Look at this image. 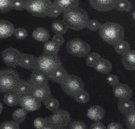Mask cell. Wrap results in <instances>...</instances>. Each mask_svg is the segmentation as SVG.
<instances>
[{"label":"cell","mask_w":135,"mask_h":129,"mask_svg":"<svg viewBox=\"0 0 135 129\" xmlns=\"http://www.w3.org/2000/svg\"><path fill=\"white\" fill-rule=\"evenodd\" d=\"M89 20L86 11L80 7L63 12L62 21L68 28L78 31L86 27Z\"/></svg>","instance_id":"cell-1"},{"label":"cell","mask_w":135,"mask_h":129,"mask_svg":"<svg viewBox=\"0 0 135 129\" xmlns=\"http://www.w3.org/2000/svg\"><path fill=\"white\" fill-rule=\"evenodd\" d=\"M99 33L104 41L113 46L123 40L124 37V28L115 22H107L102 24L99 29Z\"/></svg>","instance_id":"cell-2"},{"label":"cell","mask_w":135,"mask_h":129,"mask_svg":"<svg viewBox=\"0 0 135 129\" xmlns=\"http://www.w3.org/2000/svg\"><path fill=\"white\" fill-rule=\"evenodd\" d=\"M62 65L58 54L44 53L37 58L32 71L41 72L48 76L56 69Z\"/></svg>","instance_id":"cell-3"},{"label":"cell","mask_w":135,"mask_h":129,"mask_svg":"<svg viewBox=\"0 0 135 129\" xmlns=\"http://www.w3.org/2000/svg\"><path fill=\"white\" fill-rule=\"evenodd\" d=\"M21 78L18 72L10 68L0 70V92H15Z\"/></svg>","instance_id":"cell-4"},{"label":"cell","mask_w":135,"mask_h":129,"mask_svg":"<svg viewBox=\"0 0 135 129\" xmlns=\"http://www.w3.org/2000/svg\"><path fill=\"white\" fill-rule=\"evenodd\" d=\"M52 5L50 0H27L26 9L33 16L44 17L47 16Z\"/></svg>","instance_id":"cell-5"},{"label":"cell","mask_w":135,"mask_h":129,"mask_svg":"<svg viewBox=\"0 0 135 129\" xmlns=\"http://www.w3.org/2000/svg\"><path fill=\"white\" fill-rule=\"evenodd\" d=\"M59 84L66 94L73 97L84 89V83L82 79L73 75L69 74Z\"/></svg>","instance_id":"cell-6"},{"label":"cell","mask_w":135,"mask_h":129,"mask_svg":"<svg viewBox=\"0 0 135 129\" xmlns=\"http://www.w3.org/2000/svg\"><path fill=\"white\" fill-rule=\"evenodd\" d=\"M66 48L68 53L71 56L81 58L89 54L91 47L88 43L79 38H75L68 42Z\"/></svg>","instance_id":"cell-7"},{"label":"cell","mask_w":135,"mask_h":129,"mask_svg":"<svg viewBox=\"0 0 135 129\" xmlns=\"http://www.w3.org/2000/svg\"><path fill=\"white\" fill-rule=\"evenodd\" d=\"M48 125L55 129L66 128L70 123V114L66 110L59 109L46 118Z\"/></svg>","instance_id":"cell-8"},{"label":"cell","mask_w":135,"mask_h":129,"mask_svg":"<svg viewBox=\"0 0 135 129\" xmlns=\"http://www.w3.org/2000/svg\"><path fill=\"white\" fill-rule=\"evenodd\" d=\"M22 52L12 47L7 48L2 52V57L4 63L12 67L19 66V62Z\"/></svg>","instance_id":"cell-9"},{"label":"cell","mask_w":135,"mask_h":129,"mask_svg":"<svg viewBox=\"0 0 135 129\" xmlns=\"http://www.w3.org/2000/svg\"><path fill=\"white\" fill-rule=\"evenodd\" d=\"M19 104L21 107L27 111H33L39 109L41 102L31 94L20 98Z\"/></svg>","instance_id":"cell-10"},{"label":"cell","mask_w":135,"mask_h":129,"mask_svg":"<svg viewBox=\"0 0 135 129\" xmlns=\"http://www.w3.org/2000/svg\"><path fill=\"white\" fill-rule=\"evenodd\" d=\"M113 87L114 95L119 100L130 99L132 96V90L127 84L119 82Z\"/></svg>","instance_id":"cell-11"},{"label":"cell","mask_w":135,"mask_h":129,"mask_svg":"<svg viewBox=\"0 0 135 129\" xmlns=\"http://www.w3.org/2000/svg\"><path fill=\"white\" fill-rule=\"evenodd\" d=\"M51 91L48 84L32 87L31 95L41 102L51 97Z\"/></svg>","instance_id":"cell-12"},{"label":"cell","mask_w":135,"mask_h":129,"mask_svg":"<svg viewBox=\"0 0 135 129\" xmlns=\"http://www.w3.org/2000/svg\"><path fill=\"white\" fill-rule=\"evenodd\" d=\"M116 0H90L91 6L95 10L105 12L115 8Z\"/></svg>","instance_id":"cell-13"},{"label":"cell","mask_w":135,"mask_h":129,"mask_svg":"<svg viewBox=\"0 0 135 129\" xmlns=\"http://www.w3.org/2000/svg\"><path fill=\"white\" fill-rule=\"evenodd\" d=\"M48 76L40 72L32 71L28 81L32 87L48 84Z\"/></svg>","instance_id":"cell-14"},{"label":"cell","mask_w":135,"mask_h":129,"mask_svg":"<svg viewBox=\"0 0 135 129\" xmlns=\"http://www.w3.org/2000/svg\"><path fill=\"white\" fill-rule=\"evenodd\" d=\"M37 58L33 55L27 53H21L19 62V66L24 69H33Z\"/></svg>","instance_id":"cell-15"},{"label":"cell","mask_w":135,"mask_h":129,"mask_svg":"<svg viewBox=\"0 0 135 129\" xmlns=\"http://www.w3.org/2000/svg\"><path fill=\"white\" fill-rule=\"evenodd\" d=\"M135 51L130 50L122 55L121 62L126 69L134 71L135 70Z\"/></svg>","instance_id":"cell-16"},{"label":"cell","mask_w":135,"mask_h":129,"mask_svg":"<svg viewBox=\"0 0 135 129\" xmlns=\"http://www.w3.org/2000/svg\"><path fill=\"white\" fill-rule=\"evenodd\" d=\"M53 4L62 13L78 7L79 1L78 0H55Z\"/></svg>","instance_id":"cell-17"},{"label":"cell","mask_w":135,"mask_h":129,"mask_svg":"<svg viewBox=\"0 0 135 129\" xmlns=\"http://www.w3.org/2000/svg\"><path fill=\"white\" fill-rule=\"evenodd\" d=\"M87 115L88 117L91 120L97 121L104 118L105 111L104 108L100 106L94 105L88 109Z\"/></svg>","instance_id":"cell-18"},{"label":"cell","mask_w":135,"mask_h":129,"mask_svg":"<svg viewBox=\"0 0 135 129\" xmlns=\"http://www.w3.org/2000/svg\"><path fill=\"white\" fill-rule=\"evenodd\" d=\"M15 29L13 24L6 20H0V38L5 39L11 36Z\"/></svg>","instance_id":"cell-19"},{"label":"cell","mask_w":135,"mask_h":129,"mask_svg":"<svg viewBox=\"0 0 135 129\" xmlns=\"http://www.w3.org/2000/svg\"><path fill=\"white\" fill-rule=\"evenodd\" d=\"M68 74V72L62 65L55 70L48 77L49 80L59 84Z\"/></svg>","instance_id":"cell-20"},{"label":"cell","mask_w":135,"mask_h":129,"mask_svg":"<svg viewBox=\"0 0 135 129\" xmlns=\"http://www.w3.org/2000/svg\"><path fill=\"white\" fill-rule=\"evenodd\" d=\"M117 108L120 112L124 115L135 111L134 103L130 99L119 100L118 103Z\"/></svg>","instance_id":"cell-21"},{"label":"cell","mask_w":135,"mask_h":129,"mask_svg":"<svg viewBox=\"0 0 135 129\" xmlns=\"http://www.w3.org/2000/svg\"><path fill=\"white\" fill-rule=\"evenodd\" d=\"M32 35L33 37L36 41L44 43L47 42L50 37L49 31L46 28L41 27L34 29Z\"/></svg>","instance_id":"cell-22"},{"label":"cell","mask_w":135,"mask_h":129,"mask_svg":"<svg viewBox=\"0 0 135 129\" xmlns=\"http://www.w3.org/2000/svg\"><path fill=\"white\" fill-rule=\"evenodd\" d=\"M31 88L28 81L21 78L14 92L20 98L31 94Z\"/></svg>","instance_id":"cell-23"},{"label":"cell","mask_w":135,"mask_h":129,"mask_svg":"<svg viewBox=\"0 0 135 129\" xmlns=\"http://www.w3.org/2000/svg\"><path fill=\"white\" fill-rule=\"evenodd\" d=\"M112 67V64L110 61L102 57L94 68L101 73L108 74L111 71Z\"/></svg>","instance_id":"cell-24"},{"label":"cell","mask_w":135,"mask_h":129,"mask_svg":"<svg viewBox=\"0 0 135 129\" xmlns=\"http://www.w3.org/2000/svg\"><path fill=\"white\" fill-rule=\"evenodd\" d=\"M51 28L55 34L61 35L65 33L68 28L62 21L58 20H55L52 22Z\"/></svg>","instance_id":"cell-25"},{"label":"cell","mask_w":135,"mask_h":129,"mask_svg":"<svg viewBox=\"0 0 135 129\" xmlns=\"http://www.w3.org/2000/svg\"><path fill=\"white\" fill-rule=\"evenodd\" d=\"M20 98L14 92L5 93L3 101L6 105L10 107L15 106L19 104Z\"/></svg>","instance_id":"cell-26"},{"label":"cell","mask_w":135,"mask_h":129,"mask_svg":"<svg viewBox=\"0 0 135 129\" xmlns=\"http://www.w3.org/2000/svg\"><path fill=\"white\" fill-rule=\"evenodd\" d=\"M60 47V46L51 40L47 41L44 45V53L52 54H58Z\"/></svg>","instance_id":"cell-27"},{"label":"cell","mask_w":135,"mask_h":129,"mask_svg":"<svg viewBox=\"0 0 135 129\" xmlns=\"http://www.w3.org/2000/svg\"><path fill=\"white\" fill-rule=\"evenodd\" d=\"M115 52L118 54L122 55L130 50L129 43L124 39L113 45Z\"/></svg>","instance_id":"cell-28"},{"label":"cell","mask_w":135,"mask_h":129,"mask_svg":"<svg viewBox=\"0 0 135 129\" xmlns=\"http://www.w3.org/2000/svg\"><path fill=\"white\" fill-rule=\"evenodd\" d=\"M132 4L129 1L116 0L115 9L120 12H128L132 9Z\"/></svg>","instance_id":"cell-29"},{"label":"cell","mask_w":135,"mask_h":129,"mask_svg":"<svg viewBox=\"0 0 135 129\" xmlns=\"http://www.w3.org/2000/svg\"><path fill=\"white\" fill-rule=\"evenodd\" d=\"M86 56V65L93 68L102 58L100 54L96 52H91Z\"/></svg>","instance_id":"cell-30"},{"label":"cell","mask_w":135,"mask_h":129,"mask_svg":"<svg viewBox=\"0 0 135 129\" xmlns=\"http://www.w3.org/2000/svg\"><path fill=\"white\" fill-rule=\"evenodd\" d=\"M27 115L26 111L22 108H18L12 113V117L14 121L18 123H22L25 120Z\"/></svg>","instance_id":"cell-31"},{"label":"cell","mask_w":135,"mask_h":129,"mask_svg":"<svg viewBox=\"0 0 135 129\" xmlns=\"http://www.w3.org/2000/svg\"><path fill=\"white\" fill-rule=\"evenodd\" d=\"M73 97L76 102L83 104L87 103L90 99L89 93L84 89L80 91Z\"/></svg>","instance_id":"cell-32"},{"label":"cell","mask_w":135,"mask_h":129,"mask_svg":"<svg viewBox=\"0 0 135 129\" xmlns=\"http://www.w3.org/2000/svg\"><path fill=\"white\" fill-rule=\"evenodd\" d=\"M46 107L48 110L54 111L59 109L60 103L56 98L50 97L44 102Z\"/></svg>","instance_id":"cell-33"},{"label":"cell","mask_w":135,"mask_h":129,"mask_svg":"<svg viewBox=\"0 0 135 129\" xmlns=\"http://www.w3.org/2000/svg\"><path fill=\"white\" fill-rule=\"evenodd\" d=\"M124 121L128 128H135V111L124 115Z\"/></svg>","instance_id":"cell-34"},{"label":"cell","mask_w":135,"mask_h":129,"mask_svg":"<svg viewBox=\"0 0 135 129\" xmlns=\"http://www.w3.org/2000/svg\"><path fill=\"white\" fill-rule=\"evenodd\" d=\"M13 9L12 0H0V13L7 12Z\"/></svg>","instance_id":"cell-35"},{"label":"cell","mask_w":135,"mask_h":129,"mask_svg":"<svg viewBox=\"0 0 135 129\" xmlns=\"http://www.w3.org/2000/svg\"><path fill=\"white\" fill-rule=\"evenodd\" d=\"M13 34L17 39L22 40L27 37L28 36V32L25 28L19 27L15 28Z\"/></svg>","instance_id":"cell-36"},{"label":"cell","mask_w":135,"mask_h":129,"mask_svg":"<svg viewBox=\"0 0 135 129\" xmlns=\"http://www.w3.org/2000/svg\"><path fill=\"white\" fill-rule=\"evenodd\" d=\"M33 125L36 129H43L48 125L46 118L42 117L36 118L34 121Z\"/></svg>","instance_id":"cell-37"},{"label":"cell","mask_w":135,"mask_h":129,"mask_svg":"<svg viewBox=\"0 0 135 129\" xmlns=\"http://www.w3.org/2000/svg\"><path fill=\"white\" fill-rule=\"evenodd\" d=\"M13 9L21 11L26 9V0H12Z\"/></svg>","instance_id":"cell-38"},{"label":"cell","mask_w":135,"mask_h":129,"mask_svg":"<svg viewBox=\"0 0 135 129\" xmlns=\"http://www.w3.org/2000/svg\"><path fill=\"white\" fill-rule=\"evenodd\" d=\"M0 129H20L18 124L15 121H8L0 125Z\"/></svg>","instance_id":"cell-39"},{"label":"cell","mask_w":135,"mask_h":129,"mask_svg":"<svg viewBox=\"0 0 135 129\" xmlns=\"http://www.w3.org/2000/svg\"><path fill=\"white\" fill-rule=\"evenodd\" d=\"M102 24L100 21L95 19L89 20L86 27L90 30L95 31L99 29Z\"/></svg>","instance_id":"cell-40"},{"label":"cell","mask_w":135,"mask_h":129,"mask_svg":"<svg viewBox=\"0 0 135 129\" xmlns=\"http://www.w3.org/2000/svg\"><path fill=\"white\" fill-rule=\"evenodd\" d=\"M68 129H88L86 125L83 122L75 121L70 122Z\"/></svg>","instance_id":"cell-41"},{"label":"cell","mask_w":135,"mask_h":129,"mask_svg":"<svg viewBox=\"0 0 135 129\" xmlns=\"http://www.w3.org/2000/svg\"><path fill=\"white\" fill-rule=\"evenodd\" d=\"M106 80L108 83L112 87L116 86L119 83V77L114 74L109 75L107 77Z\"/></svg>","instance_id":"cell-42"},{"label":"cell","mask_w":135,"mask_h":129,"mask_svg":"<svg viewBox=\"0 0 135 129\" xmlns=\"http://www.w3.org/2000/svg\"><path fill=\"white\" fill-rule=\"evenodd\" d=\"M62 12L56 7L53 4L47 16L51 17H56L61 15Z\"/></svg>","instance_id":"cell-43"},{"label":"cell","mask_w":135,"mask_h":129,"mask_svg":"<svg viewBox=\"0 0 135 129\" xmlns=\"http://www.w3.org/2000/svg\"><path fill=\"white\" fill-rule=\"evenodd\" d=\"M51 40L60 46L62 45L65 42L63 37L61 35L55 34L52 37Z\"/></svg>","instance_id":"cell-44"},{"label":"cell","mask_w":135,"mask_h":129,"mask_svg":"<svg viewBox=\"0 0 135 129\" xmlns=\"http://www.w3.org/2000/svg\"><path fill=\"white\" fill-rule=\"evenodd\" d=\"M106 129H124V128L120 123L113 122L109 124L106 127Z\"/></svg>","instance_id":"cell-45"},{"label":"cell","mask_w":135,"mask_h":129,"mask_svg":"<svg viewBox=\"0 0 135 129\" xmlns=\"http://www.w3.org/2000/svg\"><path fill=\"white\" fill-rule=\"evenodd\" d=\"M89 129H106V127L102 123L98 122L91 125L90 126Z\"/></svg>","instance_id":"cell-46"},{"label":"cell","mask_w":135,"mask_h":129,"mask_svg":"<svg viewBox=\"0 0 135 129\" xmlns=\"http://www.w3.org/2000/svg\"><path fill=\"white\" fill-rule=\"evenodd\" d=\"M3 109L2 104L0 102V115L2 114Z\"/></svg>","instance_id":"cell-47"},{"label":"cell","mask_w":135,"mask_h":129,"mask_svg":"<svg viewBox=\"0 0 135 129\" xmlns=\"http://www.w3.org/2000/svg\"><path fill=\"white\" fill-rule=\"evenodd\" d=\"M43 129H55V128H53V127L49 126L48 125L45 128Z\"/></svg>","instance_id":"cell-48"},{"label":"cell","mask_w":135,"mask_h":129,"mask_svg":"<svg viewBox=\"0 0 135 129\" xmlns=\"http://www.w3.org/2000/svg\"><path fill=\"white\" fill-rule=\"evenodd\" d=\"M132 16L134 20L135 19V12H133L132 14Z\"/></svg>","instance_id":"cell-49"},{"label":"cell","mask_w":135,"mask_h":129,"mask_svg":"<svg viewBox=\"0 0 135 129\" xmlns=\"http://www.w3.org/2000/svg\"><path fill=\"white\" fill-rule=\"evenodd\" d=\"M128 129H135V128H128Z\"/></svg>","instance_id":"cell-50"},{"label":"cell","mask_w":135,"mask_h":129,"mask_svg":"<svg viewBox=\"0 0 135 129\" xmlns=\"http://www.w3.org/2000/svg\"><path fill=\"white\" fill-rule=\"evenodd\" d=\"M67 129L66 128H62V129Z\"/></svg>","instance_id":"cell-51"}]
</instances>
